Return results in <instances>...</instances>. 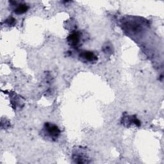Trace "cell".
<instances>
[{
	"label": "cell",
	"instance_id": "cell-1",
	"mask_svg": "<svg viewBox=\"0 0 164 164\" xmlns=\"http://www.w3.org/2000/svg\"><path fill=\"white\" fill-rule=\"evenodd\" d=\"M45 135L52 140H55L60 135V131L56 126L50 123H46L44 128Z\"/></svg>",
	"mask_w": 164,
	"mask_h": 164
},
{
	"label": "cell",
	"instance_id": "cell-2",
	"mask_svg": "<svg viewBox=\"0 0 164 164\" xmlns=\"http://www.w3.org/2000/svg\"><path fill=\"white\" fill-rule=\"evenodd\" d=\"M80 57L83 61L87 62H90V63H92V62H95L98 60L97 57L92 52H90V51H83V52H82L80 54Z\"/></svg>",
	"mask_w": 164,
	"mask_h": 164
},
{
	"label": "cell",
	"instance_id": "cell-3",
	"mask_svg": "<svg viewBox=\"0 0 164 164\" xmlns=\"http://www.w3.org/2000/svg\"><path fill=\"white\" fill-rule=\"evenodd\" d=\"M67 41L70 45L73 46H76L80 42V36L78 34L73 33L68 37Z\"/></svg>",
	"mask_w": 164,
	"mask_h": 164
},
{
	"label": "cell",
	"instance_id": "cell-4",
	"mask_svg": "<svg viewBox=\"0 0 164 164\" xmlns=\"http://www.w3.org/2000/svg\"><path fill=\"white\" fill-rule=\"evenodd\" d=\"M28 10V6L26 4H20L14 10V12L17 14H22L26 12Z\"/></svg>",
	"mask_w": 164,
	"mask_h": 164
},
{
	"label": "cell",
	"instance_id": "cell-5",
	"mask_svg": "<svg viewBox=\"0 0 164 164\" xmlns=\"http://www.w3.org/2000/svg\"><path fill=\"white\" fill-rule=\"evenodd\" d=\"M16 21V20H15L14 18L10 17V18H9L6 20V25L8 26H13V25H15V23L16 22V21Z\"/></svg>",
	"mask_w": 164,
	"mask_h": 164
},
{
	"label": "cell",
	"instance_id": "cell-6",
	"mask_svg": "<svg viewBox=\"0 0 164 164\" xmlns=\"http://www.w3.org/2000/svg\"><path fill=\"white\" fill-rule=\"evenodd\" d=\"M104 51H105V53H110V52L112 51L110 46H105V48H104Z\"/></svg>",
	"mask_w": 164,
	"mask_h": 164
}]
</instances>
